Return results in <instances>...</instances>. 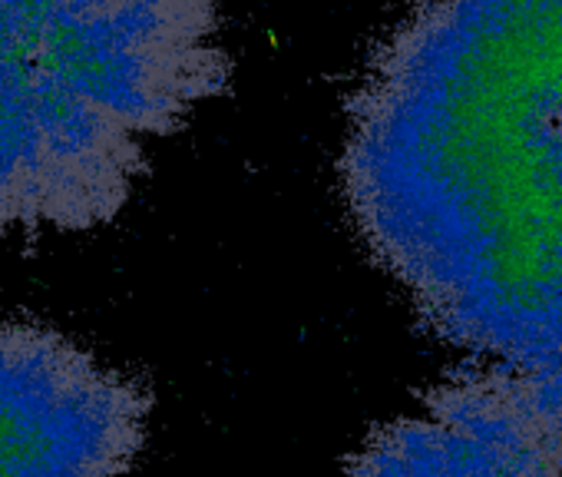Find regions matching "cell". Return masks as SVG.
Instances as JSON below:
<instances>
[{
	"label": "cell",
	"instance_id": "cell-1",
	"mask_svg": "<svg viewBox=\"0 0 562 477\" xmlns=\"http://www.w3.org/2000/svg\"><path fill=\"white\" fill-rule=\"evenodd\" d=\"M228 77L222 0H0V239L116 219Z\"/></svg>",
	"mask_w": 562,
	"mask_h": 477
},
{
	"label": "cell",
	"instance_id": "cell-2",
	"mask_svg": "<svg viewBox=\"0 0 562 477\" xmlns=\"http://www.w3.org/2000/svg\"><path fill=\"white\" fill-rule=\"evenodd\" d=\"M345 477H562V355L473 358L378 424Z\"/></svg>",
	"mask_w": 562,
	"mask_h": 477
},
{
	"label": "cell",
	"instance_id": "cell-3",
	"mask_svg": "<svg viewBox=\"0 0 562 477\" xmlns=\"http://www.w3.org/2000/svg\"><path fill=\"white\" fill-rule=\"evenodd\" d=\"M153 395L80 342L0 322V477H133Z\"/></svg>",
	"mask_w": 562,
	"mask_h": 477
}]
</instances>
